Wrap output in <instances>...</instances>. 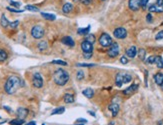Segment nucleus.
I'll return each instance as SVG.
<instances>
[{"instance_id":"24","label":"nucleus","mask_w":163,"mask_h":125,"mask_svg":"<svg viewBox=\"0 0 163 125\" xmlns=\"http://www.w3.org/2000/svg\"><path fill=\"white\" fill-rule=\"evenodd\" d=\"M155 64L158 68L162 69L163 68V58L161 57V56H156L155 57Z\"/></svg>"},{"instance_id":"44","label":"nucleus","mask_w":163,"mask_h":125,"mask_svg":"<svg viewBox=\"0 0 163 125\" xmlns=\"http://www.w3.org/2000/svg\"><path fill=\"white\" fill-rule=\"evenodd\" d=\"M26 125H36V122L35 121H31V122H28V123H26Z\"/></svg>"},{"instance_id":"10","label":"nucleus","mask_w":163,"mask_h":125,"mask_svg":"<svg viewBox=\"0 0 163 125\" xmlns=\"http://www.w3.org/2000/svg\"><path fill=\"white\" fill-rule=\"evenodd\" d=\"M119 50H120L119 49V45L117 44V43H112V45L109 47V49H108V52H107L108 56L111 58L116 57L119 54Z\"/></svg>"},{"instance_id":"17","label":"nucleus","mask_w":163,"mask_h":125,"mask_svg":"<svg viewBox=\"0 0 163 125\" xmlns=\"http://www.w3.org/2000/svg\"><path fill=\"white\" fill-rule=\"evenodd\" d=\"M154 81L157 85L162 86L163 85V73L161 72H158L154 75Z\"/></svg>"},{"instance_id":"14","label":"nucleus","mask_w":163,"mask_h":125,"mask_svg":"<svg viewBox=\"0 0 163 125\" xmlns=\"http://www.w3.org/2000/svg\"><path fill=\"white\" fill-rule=\"evenodd\" d=\"M61 42H62L64 45L69 46V47H74V45H75L74 40L72 39V37H70V36H64V37L61 39Z\"/></svg>"},{"instance_id":"27","label":"nucleus","mask_w":163,"mask_h":125,"mask_svg":"<svg viewBox=\"0 0 163 125\" xmlns=\"http://www.w3.org/2000/svg\"><path fill=\"white\" fill-rule=\"evenodd\" d=\"M8 55H7V52L3 49H0V62H3L7 59Z\"/></svg>"},{"instance_id":"21","label":"nucleus","mask_w":163,"mask_h":125,"mask_svg":"<svg viewBox=\"0 0 163 125\" xmlns=\"http://www.w3.org/2000/svg\"><path fill=\"white\" fill-rule=\"evenodd\" d=\"M41 16L44 18V19L48 20V21H53V20L56 19V16L54 14H51V13H45L41 12Z\"/></svg>"},{"instance_id":"7","label":"nucleus","mask_w":163,"mask_h":125,"mask_svg":"<svg viewBox=\"0 0 163 125\" xmlns=\"http://www.w3.org/2000/svg\"><path fill=\"white\" fill-rule=\"evenodd\" d=\"M149 12H163V0H156L154 4L149 6Z\"/></svg>"},{"instance_id":"9","label":"nucleus","mask_w":163,"mask_h":125,"mask_svg":"<svg viewBox=\"0 0 163 125\" xmlns=\"http://www.w3.org/2000/svg\"><path fill=\"white\" fill-rule=\"evenodd\" d=\"M113 35L114 37H116L117 39H124L127 36V30L123 27H118L113 31Z\"/></svg>"},{"instance_id":"11","label":"nucleus","mask_w":163,"mask_h":125,"mask_svg":"<svg viewBox=\"0 0 163 125\" xmlns=\"http://www.w3.org/2000/svg\"><path fill=\"white\" fill-rule=\"evenodd\" d=\"M140 1L141 0H129L128 1V6L132 11H137L138 9L141 7L140 5Z\"/></svg>"},{"instance_id":"13","label":"nucleus","mask_w":163,"mask_h":125,"mask_svg":"<svg viewBox=\"0 0 163 125\" xmlns=\"http://www.w3.org/2000/svg\"><path fill=\"white\" fill-rule=\"evenodd\" d=\"M108 109H109V111L111 112L112 117H116L119 112V105L117 103H112L108 106Z\"/></svg>"},{"instance_id":"33","label":"nucleus","mask_w":163,"mask_h":125,"mask_svg":"<svg viewBox=\"0 0 163 125\" xmlns=\"http://www.w3.org/2000/svg\"><path fill=\"white\" fill-rule=\"evenodd\" d=\"M76 66H78V67H93V66H95V65L89 64V63H77Z\"/></svg>"},{"instance_id":"16","label":"nucleus","mask_w":163,"mask_h":125,"mask_svg":"<svg viewBox=\"0 0 163 125\" xmlns=\"http://www.w3.org/2000/svg\"><path fill=\"white\" fill-rule=\"evenodd\" d=\"M137 89H138V84H132V85H130L128 88H126V89L123 91V93L125 95H130V94H133V93L136 92Z\"/></svg>"},{"instance_id":"5","label":"nucleus","mask_w":163,"mask_h":125,"mask_svg":"<svg viewBox=\"0 0 163 125\" xmlns=\"http://www.w3.org/2000/svg\"><path fill=\"white\" fill-rule=\"evenodd\" d=\"M99 44L102 47H110L112 45V37L108 33H102L98 40Z\"/></svg>"},{"instance_id":"1","label":"nucleus","mask_w":163,"mask_h":125,"mask_svg":"<svg viewBox=\"0 0 163 125\" xmlns=\"http://www.w3.org/2000/svg\"><path fill=\"white\" fill-rule=\"evenodd\" d=\"M21 79L18 76H15V75H11L7 78L5 82V85H4V89L7 94H14L15 92L17 91L18 89L21 86Z\"/></svg>"},{"instance_id":"41","label":"nucleus","mask_w":163,"mask_h":125,"mask_svg":"<svg viewBox=\"0 0 163 125\" xmlns=\"http://www.w3.org/2000/svg\"><path fill=\"white\" fill-rule=\"evenodd\" d=\"M18 24H19V21H18V20H16V21H14V22H10V26L12 27V28H16Z\"/></svg>"},{"instance_id":"43","label":"nucleus","mask_w":163,"mask_h":125,"mask_svg":"<svg viewBox=\"0 0 163 125\" xmlns=\"http://www.w3.org/2000/svg\"><path fill=\"white\" fill-rule=\"evenodd\" d=\"M77 122H82V123H87V120H86V119H83V118H79V119H77Z\"/></svg>"},{"instance_id":"31","label":"nucleus","mask_w":163,"mask_h":125,"mask_svg":"<svg viewBox=\"0 0 163 125\" xmlns=\"http://www.w3.org/2000/svg\"><path fill=\"white\" fill-rule=\"evenodd\" d=\"M25 9L26 10H29V11H33V12H38V11H39V8L36 7V6H34V5H26Z\"/></svg>"},{"instance_id":"22","label":"nucleus","mask_w":163,"mask_h":125,"mask_svg":"<svg viewBox=\"0 0 163 125\" xmlns=\"http://www.w3.org/2000/svg\"><path fill=\"white\" fill-rule=\"evenodd\" d=\"M0 23H1V26L4 27V28H6V27H8L9 25H10V22H9L8 19L6 18L5 14L1 15V20H0Z\"/></svg>"},{"instance_id":"6","label":"nucleus","mask_w":163,"mask_h":125,"mask_svg":"<svg viewBox=\"0 0 163 125\" xmlns=\"http://www.w3.org/2000/svg\"><path fill=\"white\" fill-rule=\"evenodd\" d=\"M31 35L35 39H41L44 36V28L40 25H35L31 29Z\"/></svg>"},{"instance_id":"38","label":"nucleus","mask_w":163,"mask_h":125,"mask_svg":"<svg viewBox=\"0 0 163 125\" xmlns=\"http://www.w3.org/2000/svg\"><path fill=\"white\" fill-rule=\"evenodd\" d=\"M80 2L83 5H90L92 3V0H80Z\"/></svg>"},{"instance_id":"37","label":"nucleus","mask_w":163,"mask_h":125,"mask_svg":"<svg viewBox=\"0 0 163 125\" xmlns=\"http://www.w3.org/2000/svg\"><path fill=\"white\" fill-rule=\"evenodd\" d=\"M7 10L10 11V12H14V13H22L23 12V10H17V9L11 8V7H7Z\"/></svg>"},{"instance_id":"4","label":"nucleus","mask_w":163,"mask_h":125,"mask_svg":"<svg viewBox=\"0 0 163 125\" xmlns=\"http://www.w3.org/2000/svg\"><path fill=\"white\" fill-rule=\"evenodd\" d=\"M81 49L83 51V56L85 57V59H90L92 57V54H93V44L92 43L84 39L81 42Z\"/></svg>"},{"instance_id":"2","label":"nucleus","mask_w":163,"mask_h":125,"mask_svg":"<svg viewBox=\"0 0 163 125\" xmlns=\"http://www.w3.org/2000/svg\"><path fill=\"white\" fill-rule=\"evenodd\" d=\"M69 73L64 69H57L53 74V81L59 86H64L69 81Z\"/></svg>"},{"instance_id":"34","label":"nucleus","mask_w":163,"mask_h":125,"mask_svg":"<svg viewBox=\"0 0 163 125\" xmlns=\"http://www.w3.org/2000/svg\"><path fill=\"white\" fill-rule=\"evenodd\" d=\"M52 63H53V64L63 65V66H66V65H67V63L65 62V61H63V60H53V61H52Z\"/></svg>"},{"instance_id":"42","label":"nucleus","mask_w":163,"mask_h":125,"mask_svg":"<svg viewBox=\"0 0 163 125\" xmlns=\"http://www.w3.org/2000/svg\"><path fill=\"white\" fill-rule=\"evenodd\" d=\"M146 19H147V21H148V22H152V16H151L150 13H148V14H147Z\"/></svg>"},{"instance_id":"12","label":"nucleus","mask_w":163,"mask_h":125,"mask_svg":"<svg viewBox=\"0 0 163 125\" xmlns=\"http://www.w3.org/2000/svg\"><path fill=\"white\" fill-rule=\"evenodd\" d=\"M16 114L19 119H25L27 117V115H28V110H27L26 108H23V107H19L17 109L16 111Z\"/></svg>"},{"instance_id":"49","label":"nucleus","mask_w":163,"mask_h":125,"mask_svg":"<svg viewBox=\"0 0 163 125\" xmlns=\"http://www.w3.org/2000/svg\"><path fill=\"white\" fill-rule=\"evenodd\" d=\"M101 1H105V0H101Z\"/></svg>"},{"instance_id":"47","label":"nucleus","mask_w":163,"mask_h":125,"mask_svg":"<svg viewBox=\"0 0 163 125\" xmlns=\"http://www.w3.org/2000/svg\"><path fill=\"white\" fill-rule=\"evenodd\" d=\"M76 125H84V124H76Z\"/></svg>"},{"instance_id":"19","label":"nucleus","mask_w":163,"mask_h":125,"mask_svg":"<svg viewBox=\"0 0 163 125\" xmlns=\"http://www.w3.org/2000/svg\"><path fill=\"white\" fill-rule=\"evenodd\" d=\"M82 93L86 98H89V99H91L92 97L94 96V91H93V89H91V88H86V89L83 90Z\"/></svg>"},{"instance_id":"48","label":"nucleus","mask_w":163,"mask_h":125,"mask_svg":"<svg viewBox=\"0 0 163 125\" xmlns=\"http://www.w3.org/2000/svg\"><path fill=\"white\" fill-rule=\"evenodd\" d=\"M161 87H162V90H163V85H162V86H161Z\"/></svg>"},{"instance_id":"20","label":"nucleus","mask_w":163,"mask_h":125,"mask_svg":"<svg viewBox=\"0 0 163 125\" xmlns=\"http://www.w3.org/2000/svg\"><path fill=\"white\" fill-rule=\"evenodd\" d=\"M63 101L67 104L73 103L74 102V96L72 94H70V93H66V94L64 95V97H63Z\"/></svg>"},{"instance_id":"26","label":"nucleus","mask_w":163,"mask_h":125,"mask_svg":"<svg viewBox=\"0 0 163 125\" xmlns=\"http://www.w3.org/2000/svg\"><path fill=\"white\" fill-rule=\"evenodd\" d=\"M65 111V107H63V106H61V107H57L55 108L53 111L51 112V115H56V114H62V113H64Z\"/></svg>"},{"instance_id":"40","label":"nucleus","mask_w":163,"mask_h":125,"mask_svg":"<svg viewBox=\"0 0 163 125\" xmlns=\"http://www.w3.org/2000/svg\"><path fill=\"white\" fill-rule=\"evenodd\" d=\"M120 62L122 63V64H127V63H128L127 57H125V56H122V57L120 58Z\"/></svg>"},{"instance_id":"18","label":"nucleus","mask_w":163,"mask_h":125,"mask_svg":"<svg viewBox=\"0 0 163 125\" xmlns=\"http://www.w3.org/2000/svg\"><path fill=\"white\" fill-rule=\"evenodd\" d=\"M72 10H73V4L69 3V2L65 3L62 7V11H63V13H65V14H68V13L71 12Z\"/></svg>"},{"instance_id":"23","label":"nucleus","mask_w":163,"mask_h":125,"mask_svg":"<svg viewBox=\"0 0 163 125\" xmlns=\"http://www.w3.org/2000/svg\"><path fill=\"white\" fill-rule=\"evenodd\" d=\"M90 31V25H88L86 28H79L77 29V34L79 35H88V33H89Z\"/></svg>"},{"instance_id":"45","label":"nucleus","mask_w":163,"mask_h":125,"mask_svg":"<svg viewBox=\"0 0 163 125\" xmlns=\"http://www.w3.org/2000/svg\"><path fill=\"white\" fill-rule=\"evenodd\" d=\"M4 109H6V110H7L8 112H12V110H10V108L7 107V106H4Z\"/></svg>"},{"instance_id":"29","label":"nucleus","mask_w":163,"mask_h":125,"mask_svg":"<svg viewBox=\"0 0 163 125\" xmlns=\"http://www.w3.org/2000/svg\"><path fill=\"white\" fill-rule=\"evenodd\" d=\"M137 54H138V56H139V58H140V60H145V55H146V51L144 50L143 48H141V49H139V51L137 52Z\"/></svg>"},{"instance_id":"28","label":"nucleus","mask_w":163,"mask_h":125,"mask_svg":"<svg viewBox=\"0 0 163 125\" xmlns=\"http://www.w3.org/2000/svg\"><path fill=\"white\" fill-rule=\"evenodd\" d=\"M9 123H10V125H22V124H24V120L19 119V118H16V119L11 120Z\"/></svg>"},{"instance_id":"3","label":"nucleus","mask_w":163,"mask_h":125,"mask_svg":"<svg viewBox=\"0 0 163 125\" xmlns=\"http://www.w3.org/2000/svg\"><path fill=\"white\" fill-rule=\"evenodd\" d=\"M131 80H132V76L127 72H119L115 76V84L118 87H121L123 84L129 83Z\"/></svg>"},{"instance_id":"36","label":"nucleus","mask_w":163,"mask_h":125,"mask_svg":"<svg viewBox=\"0 0 163 125\" xmlns=\"http://www.w3.org/2000/svg\"><path fill=\"white\" fill-rule=\"evenodd\" d=\"M148 2H149V0H141V1H140V5H141V7L143 9H145Z\"/></svg>"},{"instance_id":"8","label":"nucleus","mask_w":163,"mask_h":125,"mask_svg":"<svg viewBox=\"0 0 163 125\" xmlns=\"http://www.w3.org/2000/svg\"><path fill=\"white\" fill-rule=\"evenodd\" d=\"M32 84L35 88H41L43 86V78L40 73H34L32 77Z\"/></svg>"},{"instance_id":"25","label":"nucleus","mask_w":163,"mask_h":125,"mask_svg":"<svg viewBox=\"0 0 163 125\" xmlns=\"http://www.w3.org/2000/svg\"><path fill=\"white\" fill-rule=\"evenodd\" d=\"M37 47L40 51H44V50H46L47 47H48V43H47V41H41L38 43Z\"/></svg>"},{"instance_id":"39","label":"nucleus","mask_w":163,"mask_h":125,"mask_svg":"<svg viewBox=\"0 0 163 125\" xmlns=\"http://www.w3.org/2000/svg\"><path fill=\"white\" fill-rule=\"evenodd\" d=\"M9 3H10L11 5L15 6V7H20V5H21V4H20L19 2H16V1H12V0H10V1H9Z\"/></svg>"},{"instance_id":"30","label":"nucleus","mask_w":163,"mask_h":125,"mask_svg":"<svg viewBox=\"0 0 163 125\" xmlns=\"http://www.w3.org/2000/svg\"><path fill=\"white\" fill-rule=\"evenodd\" d=\"M87 41H89L90 43H92V44H94V42H95V36H94V34H88V35H86V38H85Z\"/></svg>"},{"instance_id":"32","label":"nucleus","mask_w":163,"mask_h":125,"mask_svg":"<svg viewBox=\"0 0 163 125\" xmlns=\"http://www.w3.org/2000/svg\"><path fill=\"white\" fill-rule=\"evenodd\" d=\"M76 78H77L78 80H82V79L84 78V72H83L82 70L77 71V73H76Z\"/></svg>"},{"instance_id":"15","label":"nucleus","mask_w":163,"mask_h":125,"mask_svg":"<svg viewBox=\"0 0 163 125\" xmlns=\"http://www.w3.org/2000/svg\"><path fill=\"white\" fill-rule=\"evenodd\" d=\"M137 49L135 46H130L129 48L126 50V56L129 58H134L137 55Z\"/></svg>"},{"instance_id":"46","label":"nucleus","mask_w":163,"mask_h":125,"mask_svg":"<svg viewBox=\"0 0 163 125\" xmlns=\"http://www.w3.org/2000/svg\"><path fill=\"white\" fill-rule=\"evenodd\" d=\"M157 125H163V119L160 120V121H158L157 122Z\"/></svg>"},{"instance_id":"35","label":"nucleus","mask_w":163,"mask_h":125,"mask_svg":"<svg viewBox=\"0 0 163 125\" xmlns=\"http://www.w3.org/2000/svg\"><path fill=\"white\" fill-rule=\"evenodd\" d=\"M155 57L156 56H150V57L147 58L146 62L148 63V64H155Z\"/></svg>"}]
</instances>
